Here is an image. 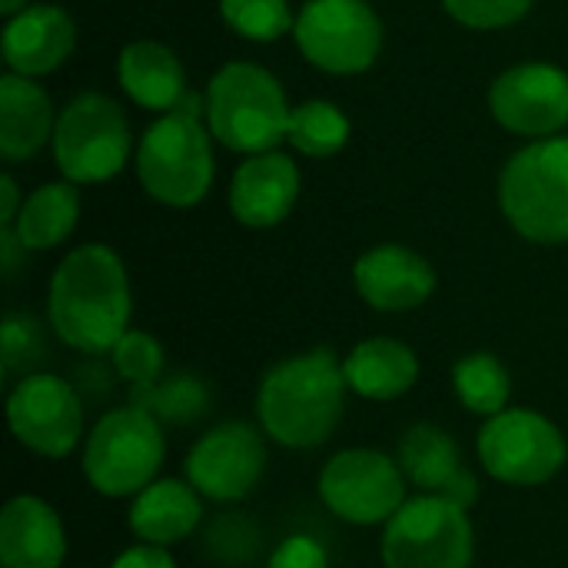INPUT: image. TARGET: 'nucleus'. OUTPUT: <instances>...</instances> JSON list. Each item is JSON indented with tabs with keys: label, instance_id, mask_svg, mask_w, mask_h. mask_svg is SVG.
Returning a JSON list of instances; mask_svg holds the SVG:
<instances>
[{
	"label": "nucleus",
	"instance_id": "9b49d317",
	"mask_svg": "<svg viewBox=\"0 0 568 568\" xmlns=\"http://www.w3.org/2000/svg\"><path fill=\"white\" fill-rule=\"evenodd\" d=\"M7 423L13 439L40 459H67L87 439L80 393L53 373H30L13 383Z\"/></svg>",
	"mask_w": 568,
	"mask_h": 568
},
{
	"label": "nucleus",
	"instance_id": "f704fd0d",
	"mask_svg": "<svg viewBox=\"0 0 568 568\" xmlns=\"http://www.w3.org/2000/svg\"><path fill=\"white\" fill-rule=\"evenodd\" d=\"M0 10H3L7 17H17L20 10H27V0H0Z\"/></svg>",
	"mask_w": 568,
	"mask_h": 568
},
{
	"label": "nucleus",
	"instance_id": "393cba45",
	"mask_svg": "<svg viewBox=\"0 0 568 568\" xmlns=\"http://www.w3.org/2000/svg\"><path fill=\"white\" fill-rule=\"evenodd\" d=\"M453 389L466 413L493 419L509 409L513 376L496 353L479 349V353H466L453 366Z\"/></svg>",
	"mask_w": 568,
	"mask_h": 568
},
{
	"label": "nucleus",
	"instance_id": "2eb2a0df",
	"mask_svg": "<svg viewBox=\"0 0 568 568\" xmlns=\"http://www.w3.org/2000/svg\"><path fill=\"white\" fill-rule=\"evenodd\" d=\"M353 283L366 306L379 313H409L436 293V270L416 250L386 243L356 260Z\"/></svg>",
	"mask_w": 568,
	"mask_h": 568
},
{
	"label": "nucleus",
	"instance_id": "20e7f679",
	"mask_svg": "<svg viewBox=\"0 0 568 568\" xmlns=\"http://www.w3.org/2000/svg\"><path fill=\"white\" fill-rule=\"evenodd\" d=\"M166 459L163 423L140 406H116L83 439V476L103 499H133L160 479Z\"/></svg>",
	"mask_w": 568,
	"mask_h": 568
},
{
	"label": "nucleus",
	"instance_id": "0eeeda50",
	"mask_svg": "<svg viewBox=\"0 0 568 568\" xmlns=\"http://www.w3.org/2000/svg\"><path fill=\"white\" fill-rule=\"evenodd\" d=\"M379 556L386 568H473L469 513L443 496H416L383 526Z\"/></svg>",
	"mask_w": 568,
	"mask_h": 568
},
{
	"label": "nucleus",
	"instance_id": "b1692460",
	"mask_svg": "<svg viewBox=\"0 0 568 568\" xmlns=\"http://www.w3.org/2000/svg\"><path fill=\"white\" fill-rule=\"evenodd\" d=\"M396 463H399L406 483L423 489V496H443V489L463 469L456 439L433 423H416L403 436Z\"/></svg>",
	"mask_w": 568,
	"mask_h": 568
},
{
	"label": "nucleus",
	"instance_id": "2f4dec72",
	"mask_svg": "<svg viewBox=\"0 0 568 568\" xmlns=\"http://www.w3.org/2000/svg\"><path fill=\"white\" fill-rule=\"evenodd\" d=\"M266 568H329V552L313 536H290L270 552Z\"/></svg>",
	"mask_w": 568,
	"mask_h": 568
},
{
	"label": "nucleus",
	"instance_id": "7c9ffc66",
	"mask_svg": "<svg viewBox=\"0 0 568 568\" xmlns=\"http://www.w3.org/2000/svg\"><path fill=\"white\" fill-rule=\"evenodd\" d=\"M536 0H443V7L466 27L499 30L519 23Z\"/></svg>",
	"mask_w": 568,
	"mask_h": 568
},
{
	"label": "nucleus",
	"instance_id": "39448f33",
	"mask_svg": "<svg viewBox=\"0 0 568 568\" xmlns=\"http://www.w3.org/2000/svg\"><path fill=\"white\" fill-rule=\"evenodd\" d=\"M290 103L280 80L256 63H226L206 90V126L236 153H270L286 140Z\"/></svg>",
	"mask_w": 568,
	"mask_h": 568
},
{
	"label": "nucleus",
	"instance_id": "4be33fe9",
	"mask_svg": "<svg viewBox=\"0 0 568 568\" xmlns=\"http://www.w3.org/2000/svg\"><path fill=\"white\" fill-rule=\"evenodd\" d=\"M120 83L126 97L146 110L170 113L190 90L176 53L156 40H136L120 53Z\"/></svg>",
	"mask_w": 568,
	"mask_h": 568
},
{
	"label": "nucleus",
	"instance_id": "c85d7f7f",
	"mask_svg": "<svg viewBox=\"0 0 568 568\" xmlns=\"http://www.w3.org/2000/svg\"><path fill=\"white\" fill-rule=\"evenodd\" d=\"M223 20L250 40H276L296 27L286 0H220Z\"/></svg>",
	"mask_w": 568,
	"mask_h": 568
},
{
	"label": "nucleus",
	"instance_id": "cd10ccee",
	"mask_svg": "<svg viewBox=\"0 0 568 568\" xmlns=\"http://www.w3.org/2000/svg\"><path fill=\"white\" fill-rule=\"evenodd\" d=\"M110 363H113V373L123 383H130V389H146L163 379L166 353L156 336L143 329H126L123 339L110 349Z\"/></svg>",
	"mask_w": 568,
	"mask_h": 568
},
{
	"label": "nucleus",
	"instance_id": "f03ea898",
	"mask_svg": "<svg viewBox=\"0 0 568 568\" xmlns=\"http://www.w3.org/2000/svg\"><path fill=\"white\" fill-rule=\"evenodd\" d=\"M346 389L343 359L329 346L286 356L256 386V423L266 439L286 449H316L336 436Z\"/></svg>",
	"mask_w": 568,
	"mask_h": 568
},
{
	"label": "nucleus",
	"instance_id": "6ab92c4d",
	"mask_svg": "<svg viewBox=\"0 0 568 568\" xmlns=\"http://www.w3.org/2000/svg\"><path fill=\"white\" fill-rule=\"evenodd\" d=\"M203 523V496L183 479H156L130 499L126 526L136 542L173 549L186 542Z\"/></svg>",
	"mask_w": 568,
	"mask_h": 568
},
{
	"label": "nucleus",
	"instance_id": "bb28decb",
	"mask_svg": "<svg viewBox=\"0 0 568 568\" xmlns=\"http://www.w3.org/2000/svg\"><path fill=\"white\" fill-rule=\"evenodd\" d=\"M286 140L303 156H333L349 140V120L339 106L326 100H306L290 113Z\"/></svg>",
	"mask_w": 568,
	"mask_h": 568
},
{
	"label": "nucleus",
	"instance_id": "72a5a7b5",
	"mask_svg": "<svg viewBox=\"0 0 568 568\" xmlns=\"http://www.w3.org/2000/svg\"><path fill=\"white\" fill-rule=\"evenodd\" d=\"M23 200H20V190L13 183V176H0V226H13L17 213H20Z\"/></svg>",
	"mask_w": 568,
	"mask_h": 568
},
{
	"label": "nucleus",
	"instance_id": "f3484780",
	"mask_svg": "<svg viewBox=\"0 0 568 568\" xmlns=\"http://www.w3.org/2000/svg\"><path fill=\"white\" fill-rule=\"evenodd\" d=\"M67 529L40 496H13L0 513V568H60Z\"/></svg>",
	"mask_w": 568,
	"mask_h": 568
},
{
	"label": "nucleus",
	"instance_id": "9d476101",
	"mask_svg": "<svg viewBox=\"0 0 568 568\" xmlns=\"http://www.w3.org/2000/svg\"><path fill=\"white\" fill-rule=\"evenodd\" d=\"M323 506L346 526H386L406 503L399 463L379 449H343L320 473Z\"/></svg>",
	"mask_w": 568,
	"mask_h": 568
},
{
	"label": "nucleus",
	"instance_id": "c756f323",
	"mask_svg": "<svg viewBox=\"0 0 568 568\" xmlns=\"http://www.w3.org/2000/svg\"><path fill=\"white\" fill-rule=\"evenodd\" d=\"M0 336H3V373L23 369V376H30V369L43 359V329L37 326V320L23 313H10L3 320Z\"/></svg>",
	"mask_w": 568,
	"mask_h": 568
},
{
	"label": "nucleus",
	"instance_id": "aec40b11",
	"mask_svg": "<svg viewBox=\"0 0 568 568\" xmlns=\"http://www.w3.org/2000/svg\"><path fill=\"white\" fill-rule=\"evenodd\" d=\"M343 376L349 393L369 403H393L419 383V356L403 339L373 336L343 356Z\"/></svg>",
	"mask_w": 568,
	"mask_h": 568
},
{
	"label": "nucleus",
	"instance_id": "a878e982",
	"mask_svg": "<svg viewBox=\"0 0 568 568\" xmlns=\"http://www.w3.org/2000/svg\"><path fill=\"white\" fill-rule=\"evenodd\" d=\"M130 403L146 409L153 419H160L163 426H186L196 423L206 406H210V393L196 376H170L160 379L146 389H130Z\"/></svg>",
	"mask_w": 568,
	"mask_h": 568
},
{
	"label": "nucleus",
	"instance_id": "473e14b6",
	"mask_svg": "<svg viewBox=\"0 0 568 568\" xmlns=\"http://www.w3.org/2000/svg\"><path fill=\"white\" fill-rule=\"evenodd\" d=\"M110 568H176V562H173L170 549H163V546H146V542H136V546L123 549V552L113 559V566Z\"/></svg>",
	"mask_w": 568,
	"mask_h": 568
},
{
	"label": "nucleus",
	"instance_id": "f257e3e1",
	"mask_svg": "<svg viewBox=\"0 0 568 568\" xmlns=\"http://www.w3.org/2000/svg\"><path fill=\"white\" fill-rule=\"evenodd\" d=\"M130 316V276L110 246L87 243L60 260L47 286V323L63 346L103 356L123 339Z\"/></svg>",
	"mask_w": 568,
	"mask_h": 568
},
{
	"label": "nucleus",
	"instance_id": "dca6fc26",
	"mask_svg": "<svg viewBox=\"0 0 568 568\" xmlns=\"http://www.w3.org/2000/svg\"><path fill=\"white\" fill-rule=\"evenodd\" d=\"M300 196V170L293 156L270 150L243 160L230 183V213L253 230L283 223Z\"/></svg>",
	"mask_w": 568,
	"mask_h": 568
},
{
	"label": "nucleus",
	"instance_id": "412c9836",
	"mask_svg": "<svg viewBox=\"0 0 568 568\" xmlns=\"http://www.w3.org/2000/svg\"><path fill=\"white\" fill-rule=\"evenodd\" d=\"M53 106L33 77H0V156L7 163L30 160L53 136Z\"/></svg>",
	"mask_w": 568,
	"mask_h": 568
},
{
	"label": "nucleus",
	"instance_id": "f8f14e48",
	"mask_svg": "<svg viewBox=\"0 0 568 568\" xmlns=\"http://www.w3.org/2000/svg\"><path fill=\"white\" fill-rule=\"evenodd\" d=\"M266 433L243 419L206 429L186 453V483L210 503H240L253 496L266 476Z\"/></svg>",
	"mask_w": 568,
	"mask_h": 568
},
{
	"label": "nucleus",
	"instance_id": "7ed1b4c3",
	"mask_svg": "<svg viewBox=\"0 0 568 568\" xmlns=\"http://www.w3.org/2000/svg\"><path fill=\"white\" fill-rule=\"evenodd\" d=\"M206 126V97L186 93L163 113L136 146V176L143 190L173 210L196 206L213 183L216 163Z\"/></svg>",
	"mask_w": 568,
	"mask_h": 568
},
{
	"label": "nucleus",
	"instance_id": "4468645a",
	"mask_svg": "<svg viewBox=\"0 0 568 568\" xmlns=\"http://www.w3.org/2000/svg\"><path fill=\"white\" fill-rule=\"evenodd\" d=\"M489 106L493 116L519 136H559L568 126V73L549 63L513 67L493 83Z\"/></svg>",
	"mask_w": 568,
	"mask_h": 568
},
{
	"label": "nucleus",
	"instance_id": "423d86ee",
	"mask_svg": "<svg viewBox=\"0 0 568 568\" xmlns=\"http://www.w3.org/2000/svg\"><path fill=\"white\" fill-rule=\"evenodd\" d=\"M499 206L529 243H568V136L536 140L506 163Z\"/></svg>",
	"mask_w": 568,
	"mask_h": 568
},
{
	"label": "nucleus",
	"instance_id": "5701e85b",
	"mask_svg": "<svg viewBox=\"0 0 568 568\" xmlns=\"http://www.w3.org/2000/svg\"><path fill=\"white\" fill-rule=\"evenodd\" d=\"M77 220H80L77 183H43L23 200L10 230L23 250L43 253V250L60 246L73 233Z\"/></svg>",
	"mask_w": 568,
	"mask_h": 568
},
{
	"label": "nucleus",
	"instance_id": "ddd939ff",
	"mask_svg": "<svg viewBox=\"0 0 568 568\" xmlns=\"http://www.w3.org/2000/svg\"><path fill=\"white\" fill-rule=\"evenodd\" d=\"M293 33L303 57L326 73H363L383 43L379 17L366 0H306Z\"/></svg>",
	"mask_w": 568,
	"mask_h": 568
},
{
	"label": "nucleus",
	"instance_id": "6e6552de",
	"mask_svg": "<svg viewBox=\"0 0 568 568\" xmlns=\"http://www.w3.org/2000/svg\"><path fill=\"white\" fill-rule=\"evenodd\" d=\"M53 156L67 183L113 180L130 160V126L120 103L103 93L73 97L57 116Z\"/></svg>",
	"mask_w": 568,
	"mask_h": 568
},
{
	"label": "nucleus",
	"instance_id": "a211bd4d",
	"mask_svg": "<svg viewBox=\"0 0 568 568\" xmlns=\"http://www.w3.org/2000/svg\"><path fill=\"white\" fill-rule=\"evenodd\" d=\"M77 43V27L67 10L53 3H33L10 17L3 30V60L10 73L40 77L57 70Z\"/></svg>",
	"mask_w": 568,
	"mask_h": 568
},
{
	"label": "nucleus",
	"instance_id": "1a4fd4ad",
	"mask_svg": "<svg viewBox=\"0 0 568 568\" xmlns=\"http://www.w3.org/2000/svg\"><path fill=\"white\" fill-rule=\"evenodd\" d=\"M483 469L506 486L536 489L566 469L568 446L559 426L536 409H506L479 429Z\"/></svg>",
	"mask_w": 568,
	"mask_h": 568
}]
</instances>
